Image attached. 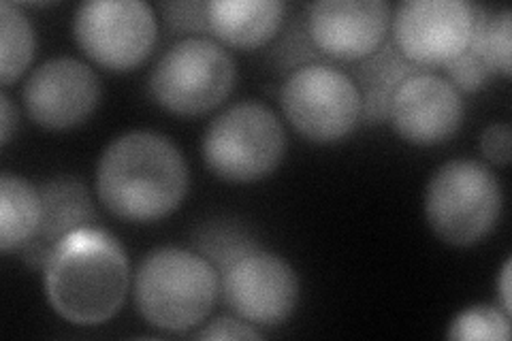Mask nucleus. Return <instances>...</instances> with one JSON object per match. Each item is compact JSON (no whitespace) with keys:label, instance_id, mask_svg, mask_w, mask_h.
<instances>
[{"label":"nucleus","instance_id":"1","mask_svg":"<svg viewBox=\"0 0 512 341\" xmlns=\"http://www.w3.org/2000/svg\"><path fill=\"white\" fill-rule=\"evenodd\" d=\"M188 180L182 152L152 131L120 135L96 167L101 203L126 222H156L173 214L186 197Z\"/></svg>","mask_w":512,"mask_h":341},{"label":"nucleus","instance_id":"2","mask_svg":"<svg viewBox=\"0 0 512 341\" xmlns=\"http://www.w3.org/2000/svg\"><path fill=\"white\" fill-rule=\"evenodd\" d=\"M43 271L52 310L79 327L114 318L131 282L122 243L99 226H86L64 237Z\"/></svg>","mask_w":512,"mask_h":341},{"label":"nucleus","instance_id":"3","mask_svg":"<svg viewBox=\"0 0 512 341\" xmlns=\"http://www.w3.org/2000/svg\"><path fill=\"white\" fill-rule=\"evenodd\" d=\"M133 292L139 314L150 324L182 333L210 316L220 292V278L201 254L158 248L139 263Z\"/></svg>","mask_w":512,"mask_h":341},{"label":"nucleus","instance_id":"4","mask_svg":"<svg viewBox=\"0 0 512 341\" xmlns=\"http://www.w3.org/2000/svg\"><path fill=\"white\" fill-rule=\"evenodd\" d=\"M504 205L502 184L478 160H451L429 180L425 192L427 222L451 246H474L500 220Z\"/></svg>","mask_w":512,"mask_h":341},{"label":"nucleus","instance_id":"5","mask_svg":"<svg viewBox=\"0 0 512 341\" xmlns=\"http://www.w3.org/2000/svg\"><path fill=\"white\" fill-rule=\"evenodd\" d=\"M201 150L205 165L220 180L250 184L280 167L286 154V133L274 111L246 101L212 120Z\"/></svg>","mask_w":512,"mask_h":341},{"label":"nucleus","instance_id":"6","mask_svg":"<svg viewBox=\"0 0 512 341\" xmlns=\"http://www.w3.org/2000/svg\"><path fill=\"white\" fill-rule=\"evenodd\" d=\"M235 62L216 41L188 37L171 45L150 75L152 99L175 116H201L227 101Z\"/></svg>","mask_w":512,"mask_h":341},{"label":"nucleus","instance_id":"7","mask_svg":"<svg viewBox=\"0 0 512 341\" xmlns=\"http://www.w3.org/2000/svg\"><path fill=\"white\" fill-rule=\"evenodd\" d=\"M280 105L295 131L314 143L346 139L361 120L355 79L329 64H306L284 81Z\"/></svg>","mask_w":512,"mask_h":341},{"label":"nucleus","instance_id":"8","mask_svg":"<svg viewBox=\"0 0 512 341\" xmlns=\"http://www.w3.org/2000/svg\"><path fill=\"white\" fill-rule=\"evenodd\" d=\"M73 35L99 67L124 73L152 54L158 26L152 7L141 0H90L75 13Z\"/></svg>","mask_w":512,"mask_h":341},{"label":"nucleus","instance_id":"9","mask_svg":"<svg viewBox=\"0 0 512 341\" xmlns=\"http://www.w3.org/2000/svg\"><path fill=\"white\" fill-rule=\"evenodd\" d=\"M391 20L399 52L416 67H440L470 45L474 5L466 0H406Z\"/></svg>","mask_w":512,"mask_h":341},{"label":"nucleus","instance_id":"10","mask_svg":"<svg viewBox=\"0 0 512 341\" xmlns=\"http://www.w3.org/2000/svg\"><path fill=\"white\" fill-rule=\"evenodd\" d=\"M222 297L244 322L280 327L297 307L299 278L284 258L254 250L222 273Z\"/></svg>","mask_w":512,"mask_h":341},{"label":"nucleus","instance_id":"11","mask_svg":"<svg viewBox=\"0 0 512 341\" xmlns=\"http://www.w3.org/2000/svg\"><path fill=\"white\" fill-rule=\"evenodd\" d=\"M99 99V77L88 64L69 56L43 62L24 86L30 120L47 131H69L86 122Z\"/></svg>","mask_w":512,"mask_h":341},{"label":"nucleus","instance_id":"12","mask_svg":"<svg viewBox=\"0 0 512 341\" xmlns=\"http://www.w3.org/2000/svg\"><path fill=\"white\" fill-rule=\"evenodd\" d=\"M391 5L384 0H318L308 7V35L335 60H363L387 41Z\"/></svg>","mask_w":512,"mask_h":341},{"label":"nucleus","instance_id":"13","mask_svg":"<svg viewBox=\"0 0 512 341\" xmlns=\"http://www.w3.org/2000/svg\"><path fill=\"white\" fill-rule=\"evenodd\" d=\"M463 113L461 92L451 81L423 71L397 88L389 105V122L408 143L436 145L459 131Z\"/></svg>","mask_w":512,"mask_h":341},{"label":"nucleus","instance_id":"14","mask_svg":"<svg viewBox=\"0 0 512 341\" xmlns=\"http://www.w3.org/2000/svg\"><path fill=\"white\" fill-rule=\"evenodd\" d=\"M41 218L35 235L20 250L30 267L45 269L58 243L73 231L94 226L96 211L86 186L75 177H58L43 184Z\"/></svg>","mask_w":512,"mask_h":341},{"label":"nucleus","instance_id":"15","mask_svg":"<svg viewBox=\"0 0 512 341\" xmlns=\"http://www.w3.org/2000/svg\"><path fill=\"white\" fill-rule=\"evenodd\" d=\"M286 5L282 0H214L207 3V28L237 50H256L278 35Z\"/></svg>","mask_w":512,"mask_h":341},{"label":"nucleus","instance_id":"16","mask_svg":"<svg viewBox=\"0 0 512 341\" xmlns=\"http://www.w3.org/2000/svg\"><path fill=\"white\" fill-rule=\"evenodd\" d=\"M416 73H423V69L399 52L393 41H384L372 56L363 58L355 71V84L361 94V120L367 124L387 122L393 94Z\"/></svg>","mask_w":512,"mask_h":341},{"label":"nucleus","instance_id":"17","mask_svg":"<svg viewBox=\"0 0 512 341\" xmlns=\"http://www.w3.org/2000/svg\"><path fill=\"white\" fill-rule=\"evenodd\" d=\"M41 218V192L24 177H0V250H22L35 235Z\"/></svg>","mask_w":512,"mask_h":341},{"label":"nucleus","instance_id":"18","mask_svg":"<svg viewBox=\"0 0 512 341\" xmlns=\"http://www.w3.org/2000/svg\"><path fill=\"white\" fill-rule=\"evenodd\" d=\"M37 41L26 13L9 0L0 3V81L3 86L22 77L35 58Z\"/></svg>","mask_w":512,"mask_h":341},{"label":"nucleus","instance_id":"19","mask_svg":"<svg viewBox=\"0 0 512 341\" xmlns=\"http://www.w3.org/2000/svg\"><path fill=\"white\" fill-rule=\"evenodd\" d=\"M472 45L483 54L491 73L510 77V54H512V13L502 9L498 13H487L485 7L474 5V30Z\"/></svg>","mask_w":512,"mask_h":341},{"label":"nucleus","instance_id":"20","mask_svg":"<svg viewBox=\"0 0 512 341\" xmlns=\"http://www.w3.org/2000/svg\"><path fill=\"white\" fill-rule=\"evenodd\" d=\"M195 243L199 248V254L218 271V275L229 271L239 258L259 250V246H256V243L242 229H239V226L229 222H216L210 226H203Z\"/></svg>","mask_w":512,"mask_h":341},{"label":"nucleus","instance_id":"21","mask_svg":"<svg viewBox=\"0 0 512 341\" xmlns=\"http://www.w3.org/2000/svg\"><path fill=\"white\" fill-rule=\"evenodd\" d=\"M446 337L461 341H508L510 318L504 310H498V307L474 305L455 316Z\"/></svg>","mask_w":512,"mask_h":341},{"label":"nucleus","instance_id":"22","mask_svg":"<svg viewBox=\"0 0 512 341\" xmlns=\"http://www.w3.org/2000/svg\"><path fill=\"white\" fill-rule=\"evenodd\" d=\"M444 67L448 77H451L448 81H451V84L461 92L483 90L489 77L493 75L487 67L483 54H480L478 47L472 43L466 47V52H461L457 58L444 64Z\"/></svg>","mask_w":512,"mask_h":341},{"label":"nucleus","instance_id":"23","mask_svg":"<svg viewBox=\"0 0 512 341\" xmlns=\"http://www.w3.org/2000/svg\"><path fill=\"white\" fill-rule=\"evenodd\" d=\"M165 24L171 32H205L207 28V3H160Z\"/></svg>","mask_w":512,"mask_h":341},{"label":"nucleus","instance_id":"24","mask_svg":"<svg viewBox=\"0 0 512 341\" xmlns=\"http://www.w3.org/2000/svg\"><path fill=\"white\" fill-rule=\"evenodd\" d=\"M510 139L512 131L508 124H491L480 135V152L498 167H506L510 162Z\"/></svg>","mask_w":512,"mask_h":341},{"label":"nucleus","instance_id":"25","mask_svg":"<svg viewBox=\"0 0 512 341\" xmlns=\"http://www.w3.org/2000/svg\"><path fill=\"white\" fill-rule=\"evenodd\" d=\"M197 339H263V335L252 329V324L233 320V318H218L207 329L195 335Z\"/></svg>","mask_w":512,"mask_h":341},{"label":"nucleus","instance_id":"26","mask_svg":"<svg viewBox=\"0 0 512 341\" xmlns=\"http://www.w3.org/2000/svg\"><path fill=\"white\" fill-rule=\"evenodd\" d=\"M0 126H3V133H0V143L7 145L13 137L15 126H18V109L13 107L9 94H0Z\"/></svg>","mask_w":512,"mask_h":341},{"label":"nucleus","instance_id":"27","mask_svg":"<svg viewBox=\"0 0 512 341\" xmlns=\"http://www.w3.org/2000/svg\"><path fill=\"white\" fill-rule=\"evenodd\" d=\"M510 269H512V263L510 258L504 263V269H502V275H500V301H502V307L504 312L510 316L512 312V301H510Z\"/></svg>","mask_w":512,"mask_h":341}]
</instances>
